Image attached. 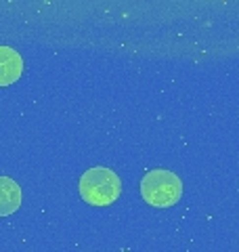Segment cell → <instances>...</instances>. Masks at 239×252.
Listing matches in <instances>:
<instances>
[{"mask_svg":"<svg viewBox=\"0 0 239 252\" xmlns=\"http://www.w3.org/2000/svg\"><path fill=\"white\" fill-rule=\"evenodd\" d=\"M141 195L149 206L170 208L182 195V181L170 170L157 168L147 172L141 181Z\"/></svg>","mask_w":239,"mask_h":252,"instance_id":"7a4b0ae2","label":"cell"},{"mask_svg":"<svg viewBox=\"0 0 239 252\" xmlns=\"http://www.w3.org/2000/svg\"><path fill=\"white\" fill-rule=\"evenodd\" d=\"M122 193V181L109 168H90L80 179V195L90 206H109Z\"/></svg>","mask_w":239,"mask_h":252,"instance_id":"6da1fadb","label":"cell"},{"mask_svg":"<svg viewBox=\"0 0 239 252\" xmlns=\"http://www.w3.org/2000/svg\"><path fill=\"white\" fill-rule=\"evenodd\" d=\"M21 206V187L9 177H0V217H9Z\"/></svg>","mask_w":239,"mask_h":252,"instance_id":"277c9868","label":"cell"},{"mask_svg":"<svg viewBox=\"0 0 239 252\" xmlns=\"http://www.w3.org/2000/svg\"><path fill=\"white\" fill-rule=\"evenodd\" d=\"M23 74L21 55L11 46H0V86L17 82Z\"/></svg>","mask_w":239,"mask_h":252,"instance_id":"3957f363","label":"cell"}]
</instances>
